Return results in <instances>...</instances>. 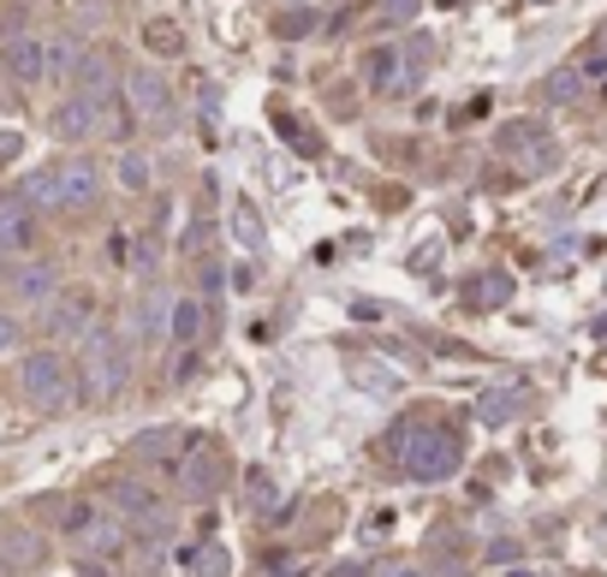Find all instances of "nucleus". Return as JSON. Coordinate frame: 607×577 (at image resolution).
I'll return each mask as SVG.
<instances>
[{"mask_svg": "<svg viewBox=\"0 0 607 577\" xmlns=\"http://www.w3.org/2000/svg\"><path fill=\"white\" fill-rule=\"evenodd\" d=\"M239 239H245V244H262V220H257V209H250V203H239Z\"/></svg>", "mask_w": 607, "mask_h": 577, "instance_id": "6e6552de", "label": "nucleus"}, {"mask_svg": "<svg viewBox=\"0 0 607 577\" xmlns=\"http://www.w3.org/2000/svg\"><path fill=\"white\" fill-rule=\"evenodd\" d=\"M150 48H180V31L173 24H150Z\"/></svg>", "mask_w": 607, "mask_h": 577, "instance_id": "9b49d317", "label": "nucleus"}, {"mask_svg": "<svg viewBox=\"0 0 607 577\" xmlns=\"http://www.w3.org/2000/svg\"><path fill=\"white\" fill-rule=\"evenodd\" d=\"M31 244V203H0V250Z\"/></svg>", "mask_w": 607, "mask_h": 577, "instance_id": "7ed1b4c3", "label": "nucleus"}, {"mask_svg": "<svg viewBox=\"0 0 607 577\" xmlns=\"http://www.w3.org/2000/svg\"><path fill=\"white\" fill-rule=\"evenodd\" d=\"M24 375H31V393H36V399H48V405H61V399H66L61 363H54V358H31V369H24Z\"/></svg>", "mask_w": 607, "mask_h": 577, "instance_id": "20e7f679", "label": "nucleus"}, {"mask_svg": "<svg viewBox=\"0 0 607 577\" xmlns=\"http://www.w3.org/2000/svg\"><path fill=\"white\" fill-rule=\"evenodd\" d=\"M369 84H393V54L388 48L369 54Z\"/></svg>", "mask_w": 607, "mask_h": 577, "instance_id": "1a4fd4ad", "label": "nucleus"}, {"mask_svg": "<svg viewBox=\"0 0 607 577\" xmlns=\"http://www.w3.org/2000/svg\"><path fill=\"white\" fill-rule=\"evenodd\" d=\"M90 126H96V101H72V108L54 113V131H61V138H84Z\"/></svg>", "mask_w": 607, "mask_h": 577, "instance_id": "0eeeda50", "label": "nucleus"}, {"mask_svg": "<svg viewBox=\"0 0 607 577\" xmlns=\"http://www.w3.org/2000/svg\"><path fill=\"white\" fill-rule=\"evenodd\" d=\"M458 465V440L441 435V428H423L418 447H411V477H447Z\"/></svg>", "mask_w": 607, "mask_h": 577, "instance_id": "f257e3e1", "label": "nucleus"}, {"mask_svg": "<svg viewBox=\"0 0 607 577\" xmlns=\"http://www.w3.org/2000/svg\"><path fill=\"white\" fill-rule=\"evenodd\" d=\"M203 577H220V571H227V554H220V547H209V554H203V566H197Z\"/></svg>", "mask_w": 607, "mask_h": 577, "instance_id": "f8f14e48", "label": "nucleus"}, {"mask_svg": "<svg viewBox=\"0 0 607 577\" xmlns=\"http://www.w3.org/2000/svg\"><path fill=\"white\" fill-rule=\"evenodd\" d=\"M7 61H12V72H19L24 84H36V78H48V72H54V48H48V42H36V36H24V42H12Z\"/></svg>", "mask_w": 607, "mask_h": 577, "instance_id": "f03ea898", "label": "nucleus"}, {"mask_svg": "<svg viewBox=\"0 0 607 577\" xmlns=\"http://www.w3.org/2000/svg\"><path fill=\"white\" fill-rule=\"evenodd\" d=\"M7 339H12V328H7V322H0V346H7Z\"/></svg>", "mask_w": 607, "mask_h": 577, "instance_id": "4468645a", "label": "nucleus"}, {"mask_svg": "<svg viewBox=\"0 0 607 577\" xmlns=\"http://www.w3.org/2000/svg\"><path fill=\"white\" fill-rule=\"evenodd\" d=\"M120 179H126L131 190H138L143 179H150V167H143V161H138V155H126V161H120Z\"/></svg>", "mask_w": 607, "mask_h": 577, "instance_id": "9d476101", "label": "nucleus"}, {"mask_svg": "<svg viewBox=\"0 0 607 577\" xmlns=\"http://www.w3.org/2000/svg\"><path fill=\"white\" fill-rule=\"evenodd\" d=\"M173 328H180V334H197V304H180V316H173Z\"/></svg>", "mask_w": 607, "mask_h": 577, "instance_id": "ddd939ff", "label": "nucleus"}, {"mask_svg": "<svg viewBox=\"0 0 607 577\" xmlns=\"http://www.w3.org/2000/svg\"><path fill=\"white\" fill-rule=\"evenodd\" d=\"M90 190H96L90 167H61V173H54V203H84Z\"/></svg>", "mask_w": 607, "mask_h": 577, "instance_id": "423d86ee", "label": "nucleus"}, {"mask_svg": "<svg viewBox=\"0 0 607 577\" xmlns=\"http://www.w3.org/2000/svg\"><path fill=\"white\" fill-rule=\"evenodd\" d=\"M131 101H138V113L161 120V113H167V84L150 78V72H138V78H131Z\"/></svg>", "mask_w": 607, "mask_h": 577, "instance_id": "39448f33", "label": "nucleus"}]
</instances>
